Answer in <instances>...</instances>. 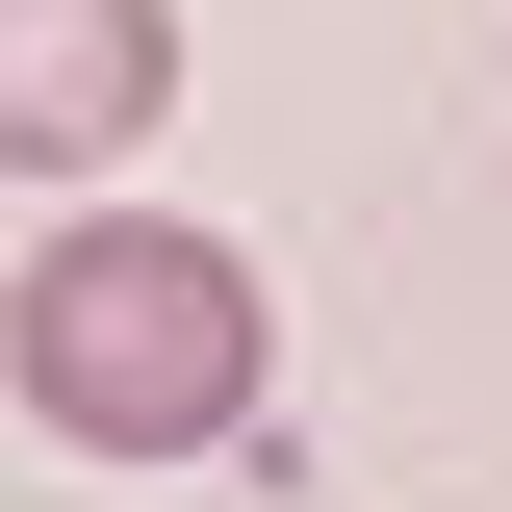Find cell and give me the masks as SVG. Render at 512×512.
I'll return each instance as SVG.
<instances>
[{
  "label": "cell",
  "mask_w": 512,
  "mask_h": 512,
  "mask_svg": "<svg viewBox=\"0 0 512 512\" xmlns=\"http://www.w3.org/2000/svg\"><path fill=\"white\" fill-rule=\"evenodd\" d=\"M0 384H26V436H77V461H205V436H256L282 308H256V256L180 231V205H77V231L26 256V308H0Z\"/></svg>",
  "instance_id": "1"
},
{
  "label": "cell",
  "mask_w": 512,
  "mask_h": 512,
  "mask_svg": "<svg viewBox=\"0 0 512 512\" xmlns=\"http://www.w3.org/2000/svg\"><path fill=\"white\" fill-rule=\"evenodd\" d=\"M180 128V0H0V180H128Z\"/></svg>",
  "instance_id": "2"
}]
</instances>
